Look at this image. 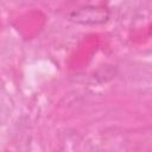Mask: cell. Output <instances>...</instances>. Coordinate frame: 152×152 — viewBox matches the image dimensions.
Wrapping results in <instances>:
<instances>
[{
  "instance_id": "6da1fadb",
  "label": "cell",
  "mask_w": 152,
  "mask_h": 152,
  "mask_svg": "<svg viewBox=\"0 0 152 152\" xmlns=\"http://www.w3.org/2000/svg\"><path fill=\"white\" fill-rule=\"evenodd\" d=\"M110 18V12L104 6L87 5L71 11L68 14V20L84 26H96L106 24Z\"/></svg>"
}]
</instances>
